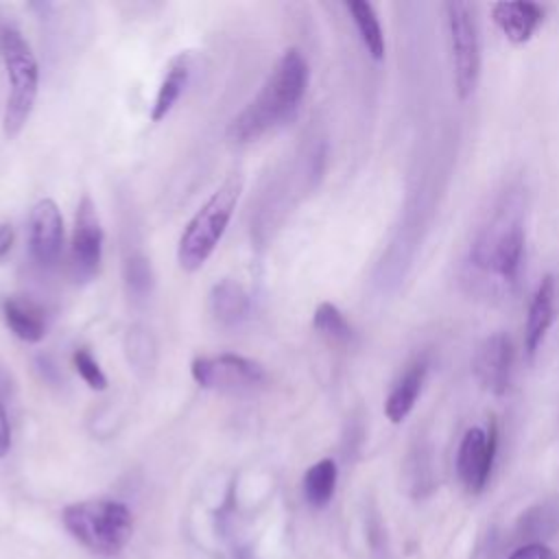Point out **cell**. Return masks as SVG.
<instances>
[{"instance_id":"obj_1","label":"cell","mask_w":559,"mask_h":559,"mask_svg":"<svg viewBox=\"0 0 559 559\" xmlns=\"http://www.w3.org/2000/svg\"><path fill=\"white\" fill-rule=\"evenodd\" d=\"M308 87V63L297 48L284 50L255 98L229 122L234 142H251L286 120L301 103Z\"/></svg>"},{"instance_id":"obj_2","label":"cell","mask_w":559,"mask_h":559,"mask_svg":"<svg viewBox=\"0 0 559 559\" xmlns=\"http://www.w3.org/2000/svg\"><path fill=\"white\" fill-rule=\"evenodd\" d=\"M66 531L90 552L114 557L133 535V513L124 502L92 498L68 504L61 511Z\"/></svg>"},{"instance_id":"obj_3","label":"cell","mask_w":559,"mask_h":559,"mask_svg":"<svg viewBox=\"0 0 559 559\" xmlns=\"http://www.w3.org/2000/svg\"><path fill=\"white\" fill-rule=\"evenodd\" d=\"M240 190L242 179L231 175L212 192V197L190 218L177 245V262L183 271H199L212 255V251L216 249L218 240L227 229V223L240 199Z\"/></svg>"},{"instance_id":"obj_4","label":"cell","mask_w":559,"mask_h":559,"mask_svg":"<svg viewBox=\"0 0 559 559\" xmlns=\"http://www.w3.org/2000/svg\"><path fill=\"white\" fill-rule=\"evenodd\" d=\"M0 57L4 61L9 81L2 127L4 133L13 138L24 129L33 111L39 87V68L28 41L15 26L7 22H0Z\"/></svg>"},{"instance_id":"obj_5","label":"cell","mask_w":559,"mask_h":559,"mask_svg":"<svg viewBox=\"0 0 559 559\" xmlns=\"http://www.w3.org/2000/svg\"><path fill=\"white\" fill-rule=\"evenodd\" d=\"M445 13L456 94L467 98L476 90L480 74V37L474 7L467 2H445Z\"/></svg>"},{"instance_id":"obj_6","label":"cell","mask_w":559,"mask_h":559,"mask_svg":"<svg viewBox=\"0 0 559 559\" xmlns=\"http://www.w3.org/2000/svg\"><path fill=\"white\" fill-rule=\"evenodd\" d=\"M190 371L199 386L223 393H245L266 382V369L260 362L238 354L194 358Z\"/></svg>"},{"instance_id":"obj_7","label":"cell","mask_w":559,"mask_h":559,"mask_svg":"<svg viewBox=\"0 0 559 559\" xmlns=\"http://www.w3.org/2000/svg\"><path fill=\"white\" fill-rule=\"evenodd\" d=\"M524 251V229L520 221L502 218L500 225H491L489 231L476 242L474 260L478 266L498 273L502 280L513 282Z\"/></svg>"},{"instance_id":"obj_8","label":"cell","mask_w":559,"mask_h":559,"mask_svg":"<svg viewBox=\"0 0 559 559\" xmlns=\"http://www.w3.org/2000/svg\"><path fill=\"white\" fill-rule=\"evenodd\" d=\"M498 450V430L496 424H489V430L474 426L469 428L459 445L456 472L463 487L469 493H480L491 476V467Z\"/></svg>"},{"instance_id":"obj_9","label":"cell","mask_w":559,"mask_h":559,"mask_svg":"<svg viewBox=\"0 0 559 559\" xmlns=\"http://www.w3.org/2000/svg\"><path fill=\"white\" fill-rule=\"evenodd\" d=\"M100 258H103V227L92 199L83 197L76 207L74 234H72L74 277L81 282L92 280L98 273Z\"/></svg>"},{"instance_id":"obj_10","label":"cell","mask_w":559,"mask_h":559,"mask_svg":"<svg viewBox=\"0 0 559 559\" xmlns=\"http://www.w3.org/2000/svg\"><path fill=\"white\" fill-rule=\"evenodd\" d=\"M63 245V218L52 199H39L28 214V251L31 258L50 266L57 262Z\"/></svg>"},{"instance_id":"obj_11","label":"cell","mask_w":559,"mask_h":559,"mask_svg":"<svg viewBox=\"0 0 559 559\" xmlns=\"http://www.w3.org/2000/svg\"><path fill=\"white\" fill-rule=\"evenodd\" d=\"M513 365V345L504 332L487 336L472 360V369L483 389L493 395H502L509 389Z\"/></svg>"},{"instance_id":"obj_12","label":"cell","mask_w":559,"mask_h":559,"mask_svg":"<svg viewBox=\"0 0 559 559\" xmlns=\"http://www.w3.org/2000/svg\"><path fill=\"white\" fill-rule=\"evenodd\" d=\"M555 299H557L555 277L546 275L539 282V286L531 299V306H528V317H526V328H524V349H526L528 358L535 356L548 328L555 321Z\"/></svg>"},{"instance_id":"obj_13","label":"cell","mask_w":559,"mask_h":559,"mask_svg":"<svg viewBox=\"0 0 559 559\" xmlns=\"http://www.w3.org/2000/svg\"><path fill=\"white\" fill-rule=\"evenodd\" d=\"M491 15L509 41L524 44L531 39V35L539 26L544 11L535 2L518 0V2H496L491 9Z\"/></svg>"},{"instance_id":"obj_14","label":"cell","mask_w":559,"mask_h":559,"mask_svg":"<svg viewBox=\"0 0 559 559\" xmlns=\"http://www.w3.org/2000/svg\"><path fill=\"white\" fill-rule=\"evenodd\" d=\"M210 312L223 325H238L249 314L247 290L231 280H221L210 290Z\"/></svg>"},{"instance_id":"obj_15","label":"cell","mask_w":559,"mask_h":559,"mask_svg":"<svg viewBox=\"0 0 559 559\" xmlns=\"http://www.w3.org/2000/svg\"><path fill=\"white\" fill-rule=\"evenodd\" d=\"M426 362H415L411 365L404 376L393 384L386 402H384V415L393 421L400 424L406 419V415L413 411L417 395L421 391V384L426 380Z\"/></svg>"},{"instance_id":"obj_16","label":"cell","mask_w":559,"mask_h":559,"mask_svg":"<svg viewBox=\"0 0 559 559\" xmlns=\"http://www.w3.org/2000/svg\"><path fill=\"white\" fill-rule=\"evenodd\" d=\"M2 317L9 330L24 343H39L46 334L41 310L24 299L9 297L2 301Z\"/></svg>"},{"instance_id":"obj_17","label":"cell","mask_w":559,"mask_h":559,"mask_svg":"<svg viewBox=\"0 0 559 559\" xmlns=\"http://www.w3.org/2000/svg\"><path fill=\"white\" fill-rule=\"evenodd\" d=\"M188 83V61L183 55H179L177 59L170 61L166 76L159 83L153 109H151V120L159 122L168 116V111L175 107V103L179 100L183 87Z\"/></svg>"},{"instance_id":"obj_18","label":"cell","mask_w":559,"mask_h":559,"mask_svg":"<svg viewBox=\"0 0 559 559\" xmlns=\"http://www.w3.org/2000/svg\"><path fill=\"white\" fill-rule=\"evenodd\" d=\"M336 463L332 459H321L312 467H308L304 476V498L310 507H325L336 489Z\"/></svg>"},{"instance_id":"obj_19","label":"cell","mask_w":559,"mask_h":559,"mask_svg":"<svg viewBox=\"0 0 559 559\" xmlns=\"http://www.w3.org/2000/svg\"><path fill=\"white\" fill-rule=\"evenodd\" d=\"M345 7L360 33V39H362L367 52L376 61H380L384 57V35H382V26H380V20H378L373 7L365 0H349Z\"/></svg>"},{"instance_id":"obj_20","label":"cell","mask_w":559,"mask_h":559,"mask_svg":"<svg viewBox=\"0 0 559 559\" xmlns=\"http://www.w3.org/2000/svg\"><path fill=\"white\" fill-rule=\"evenodd\" d=\"M312 325H314V330H319L321 334H325L334 341H347L352 336V325L347 323L343 312L330 301H323L317 306Z\"/></svg>"},{"instance_id":"obj_21","label":"cell","mask_w":559,"mask_h":559,"mask_svg":"<svg viewBox=\"0 0 559 559\" xmlns=\"http://www.w3.org/2000/svg\"><path fill=\"white\" fill-rule=\"evenodd\" d=\"M124 284L129 295L142 299L151 293L153 286V271L144 255H131L124 262Z\"/></svg>"},{"instance_id":"obj_22","label":"cell","mask_w":559,"mask_h":559,"mask_svg":"<svg viewBox=\"0 0 559 559\" xmlns=\"http://www.w3.org/2000/svg\"><path fill=\"white\" fill-rule=\"evenodd\" d=\"M559 524V502H544L533 507L522 518V528L526 535H550V531Z\"/></svg>"},{"instance_id":"obj_23","label":"cell","mask_w":559,"mask_h":559,"mask_svg":"<svg viewBox=\"0 0 559 559\" xmlns=\"http://www.w3.org/2000/svg\"><path fill=\"white\" fill-rule=\"evenodd\" d=\"M72 362L76 373L83 378V382L94 389V391H103L107 386V378L103 373V369L98 367V362L94 360V356L87 349H76L72 354Z\"/></svg>"},{"instance_id":"obj_24","label":"cell","mask_w":559,"mask_h":559,"mask_svg":"<svg viewBox=\"0 0 559 559\" xmlns=\"http://www.w3.org/2000/svg\"><path fill=\"white\" fill-rule=\"evenodd\" d=\"M509 559H557V555L546 544L531 542V544H524L518 550H513V555Z\"/></svg>"},{"instance_id":"obj_25","label":"cell","mask_w":559,"mask_h":559,"mask_svg":"<svg viewBox=\"0 0 559 559\" xmlns=\"http://www.w3.org/2000/svg\"><path fill=\"white\" fill-rule=\"evenodd\" d=\"M9 448H11V426L7 419V411L0 402V459L9 452Z\"/></svg>"},{"instance_id":"obj_26","label":"cell","mask_w":559,"mask_h":559,"mask_svg":"<svg viewBox=\"0 0 559 559\" xmlns=\"http://www.w3.org/2000/svg\"><path fill=\"white\" fill-rule=\"evenodd\" d=\"M13 227L9 223L0 225V258L9 253V249L13 247Z\"/></svg>"}]
</instances>
